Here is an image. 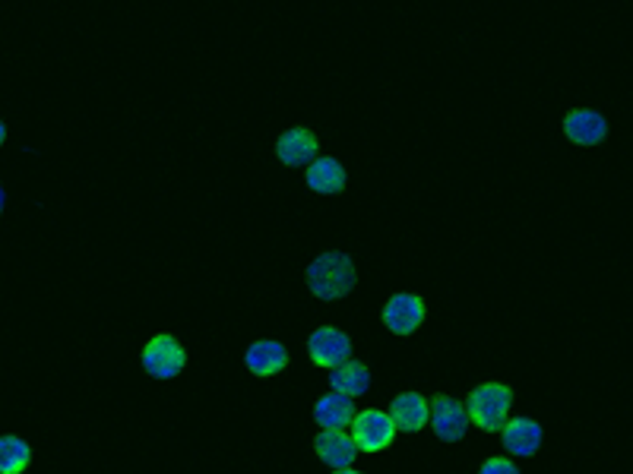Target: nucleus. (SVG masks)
Here are the masks:
<instances>
[{"instance_id":"nucleus-1","label":"nucleus","mask_w":633,"mask_h":474,"mask_svg":"<svg viewBox=\"0 0 633 474\" xmlns=\"http://www.w3.org/2000/svg\"><path fill=\"white\" fill-rule=\"evenodd\" d=\"M304 282H307V292L314 294L317 300L324 304H333L342 300L355 292L358 285V269L352 262V256L342 254V251H327V254L314 256L307 272H304Z\"/></svg>"},{"instance_id":"nucleus-2","label":"nucleus","mask_w":633,"mask_h":474,"mask_svg":"<svg viewBox=\"0 0 633 474\" xmlns=\"http://www.w3.org/2000/svg\"><path fill=\"white\" fill-rule=\"evenodd\" d=\"M510 408H514V389L507 383H482L469 393L466 401L469 421L484 434H501L504 424L510 421Z\"/></svg>"},{"instance_id":"nucleus-3","label":"nucleus","mask_w":633,"mask_h":474,"mask_svg":"<svg viewBox=\"0 0 633 474\" xmlns=\"http://www.w3.org/2000/svg\"><path fill=\"white\" fill-rule=\"evenodd\" d=\"M140 364L150 373L152 380H178L187 367V348L168 332H159L152 335L150 342L143 345V355H140Z\"/></svg>"},{"instance_id":"nucleus-4","label":"nucleus","mask_w":633,"mask_h":474,"mask_svg":"<svg viewBox=\"0 0 633 474\" xmlns=\"http://www.w3.org/2000/svg\"><path fill=\"white\" fill-rule=\"evenodd\" d=\"M349 434H352V439H355L358 452L377 456V452H383V449H390V446H393V439H396L400 431H396V424H393L390 411L365 408V411H358V414H355V421H352Z\"/></svg>"},{"instance_id":"nucleus-5","label":"nucleus","mask_w":633,"mask_h":474,"mask_svg":"<svg viewBox=\"0 0 633 474\" xmlns=\"http://www.w3.org/2000/svg\"><path fill=\"white\" fill-rule=\"evenodd\" d=\"M307 358L314 367H324V370H336L345 361H352V338L349 332L336 326H320L311 332L307 338Z\"/></svg>"},{"instance_id":"nucleus-6","label":"nucleus","mask_w":633,"mask_h":474,"mask_svg":"<svg viewBox=\"0 0 633 474\" xmlns=\"http://www.w3.org/2000/svg\"><path fill=\"white\" fill-rule=\"evenodd\" d=\"M425 317H428L425 297H418V294L409 292L393 294V297L383 304V310H380L383 326L390 329L393 335H412V332H418L421 323H425Z\"/></svg>"},{"instance_id":"nucleus-7","label":"nucleus","mask_w":633,"mask_h":474,"mask_svg":"<svg viewBox=\"0 0 633 474\" xmlns=\"http://www.w3.org/2000/svg\"><path fill=\"white\" fill-rule=\"evenodd\" d=\"M431 431L441 443H459L469 431V411L466 401L453 399V396H434L431 399Z\"/></svg>"},{"instance_id":"nucleus-8","label":"nucleus","mask_w":633,"mask_h":474,"mask_svg":"<svg viewBox=\"0 0 633 474\" xmlns=\"http://www.w3.org/2000/svg\"><path fill=\"white\" fill-rule=\"evenodd\" d=\"M564 137L573 143V146H602L608 140V120L605 114L596 108H573L567 111L564 117Z\"/></svg>"},{"instance_id":"nucleus-9","label":"nucleus","mask_w":633,"mask_h":474,"mask_svg":"<svg viewBox=\"0 0 633 474\" xmlns=\"http://www.w3.org/2000/svg\"><path fill=\"white\" fill-rule=\"evenodd\" d=\"M320 155V140L314 130L307 127H289L279 140H276V158L286 168H307L314 158Z\"/></svg>"},{"instance_id":"nucleus-10","label":"nucleus","mask_w":633,"mask_h":474,"mask_svg":"<svg viewBox=\"0 0 633 474\" xmlns=\"http://www.w3.org/2000/svg\"><path fill=\"white\" fill-rule=\"evenodd\" d=\"M501 443H504L507 456H514V459H532V456H539V449L545 443V431L532 418H510L504 424V431H501Z\"/></svg>"},{"instance_id":"nucleus-11","label":"nucleus","mask_w":633,"mask_h":474,"mask_svg":"<svg viewBox=\"0 0 633 474\" xmlns=\"http://www.w3.org/2000/svg\"><path fill=\"white\" fill-rule=\"evenodd\" d=\"M314 452L317 459L330 469V472H339V469H352L355 459H358V446L349 431H320L314 437Z\"/></svg>"},{"instance_id":"nucleus-12","label":"nucleus","mask_w":633,"mask_h":474,"mask_svg":"<svg viewBox=\"0 0 633 474\" xmlns=\"http://www.w3.org/2000/svg\"><path fill=\"white\" fill-rule=\"evenodd\" d=\"M390 418H393V424H396L400 434H418L431 421V399H425L415 389L400 393L396 399L390 401Z\"/></svg>"},{"instance_id":"nucleus-13","label":"nucleus","mask_w":633,"mask_h":474,"mask_svg":"<svg viewBox=\"0 0 633 474\" xmlns=\"http://www.w3.org/2000/svg\"><path fill=\"white\" fill-rule=\"evenodd\" d=\"M244 367L254 376L269 380V376H276V373H282L289 367V348L282 342H276V338H257L244 351Z\"/></svg>"},{"instance_id":"nucleus-14","label":"nucleus","mask_w":633,"mask_h":474,"mask_svg":"<svg viewBox=\"0 0 633 474\" xmlns=\"http://www.w3.org/2000/svg\"><path fill=\"white\" fill-rule=\"evenodd\" d=\"M304 181L314 193L320 196H336L345 190L349 183V171L342 168V162L333 158V155H317L307 168H304Z\"/></svg>"},{"instance_id":"nucleus-15","label":"nucleus","mask_w":633,"mask_h":474,"mask_svg":"<svg viewBox=\"0 0 633 474\" xmlns=\"http://www.w3.org/2000/svg\"><path fill=\"white\" fill-rule=\"evenodd\" d=\"M355 414H358L355 399H349L342 393H327L314 401V424L320 431H349Z\"/></svg>"},{"instance_id":"nucleus-16","label":"nucleus","mask_w":633,"mask_h":474,"mask_svg":"<svg viewBox=\"0 0 633 474\" xmlns=\"http://www.w3.org/2000/svg\"><path fill=\"white\" fill-rule=\"evenodd\" d=\"M374 376L368 364H362V361H345L342 367H336L330 370V389L333 393H342V396H349V399H358V396H365L368 389H371Z\"/></svg>"},{"instance_id":"nucleus-17","label":"nucleus","mask_w":633,"mask_h":474,"mask_svg":"<svg viewBox=\"0 0 633 474\" xmlns=\"http://www.w3.org/2000/svg\"><path fill=\"white\" fill-rule=\"evenodd\" d=\"M33 462V446L16 434L0 437V474H23Z\"/></svg>"},{"instance_id":"nucleus-18","label":"nucleus","mask_w":633,"mask_h":474,"mask_svg":"<svg viewBox=\"0 0 633 474\" xmlns=\"http://www.w3.org/2000/svg\"><path fill=\"white\" fill-rule=\"evenodd\" d=\"M479 474H520V465L510 456H491L482 462Z\"/></svg>"},{"instance_id":"nucleus-19","label":"nucleus","mask_w":633,"mask_h":474,"mask_svg":"<svg viewBox=\"0 0 633 474\" xmlns=\"http://www.w3.org/2000/svg\"><path fill=\"white\" fill-rule=\"evenodd\" d=\"M3 209H7V190L0 187V216H3Z\"/></svg>"},{"instance_id":"nucleus-20","label":"nucleus","mask_w":633,"mask_h":474,"mask_svg":"<svg viewBox=\"0 0 633 474\" xmlns=\"http://www.w3.org/2000/svg\"><path fill=\"white\" fill-rule=\"evenodd\" d=\"M3 143H7V124L0 120V146H3Z\"/></svg>"},{"instance_id":"nucleus-21","label":"nucleus","mask_w":633,"mask_h":474,"mask_svg":"<svg viewBox=\"0 0 633 474\" xmlns=\"http://www.w3.org/2000/svg\"><path fill=\"white\" fill-rule=\"evenodd\" d=\"M333 474H362V472H355V469H339V472H333Z\"/></svg>"}]
</instances>
